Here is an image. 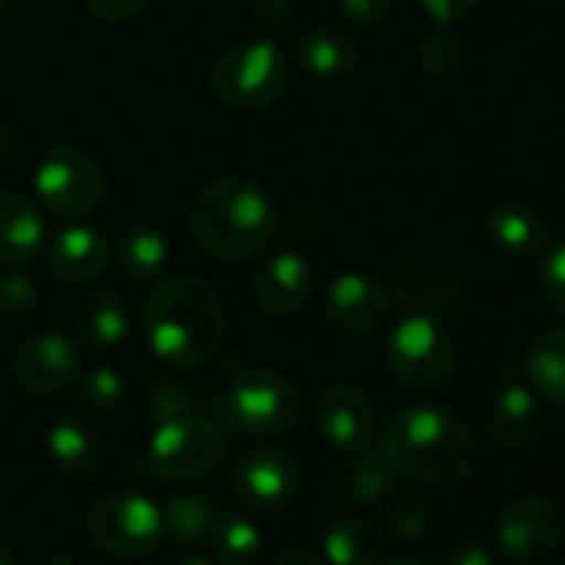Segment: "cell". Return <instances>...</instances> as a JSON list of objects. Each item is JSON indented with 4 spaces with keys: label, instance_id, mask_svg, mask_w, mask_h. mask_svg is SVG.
I'll return each mask as SVG.
<instances>
[{
    "label": "cell",
    "instance_id": "9c48e42d",
    "mask_svg": "<svg viewBox=\"0 0 565 565\" xmlns=\"http://www.w3.org/2000/svg\"><path fill=\"white\" fill-rule=\"evenodd\" d=\"M38 200L61 220H87L107 200V177L100 163L81 147H51L34 167Z\"/></svg>",
    "mask_w": 565,
    "mask_h": 565
},
{
    "label": "cell",
    "instance_id": "cb8c5ba5",
    "mask_svg": "<svg viewBox=\"0 0 565 565\" xmlns=\"http://www.w3.org/2000/svg\"><path fill=\"white\" fill-rule=\"evenodd\" d=\"M323 555L330 565H376L386 548V535L363 515H340L323 529Z\"/></svg>",
    "mask_w": 565,
    "mask_h": 565
},
{
    "label": "cell",
    "instance_id": "603a6c76",
    "mask_svg": "<svg viewBox=\"0 0 565 565\" xmlns=\"http://www.w3.org/2000/svg\"><path fill=\"white\" fill-rule=\"evenodd\" d=\"M399 482L403 476L396 472L390 456L380 446L376 449L370 446L347 459V466L337 476V495L350 505H376V502H386Z\"/></svg>",
    "mask_w": 565,
    "mask_h": 565
},
{
    "label": "cell",
    "instance_id": "ee69618b",
    "mask_svg": "<svg viewBox=\"0 0 565 565\" xmlns=\"http://www.w3.org/2000/svg\"><path fill=\"white\" fill-rule=\"evenodd\" d=\"M380 565H423V562L413 558V555H393V558H386V562H380Z\"/></svg>",
    "mask_w": 565,
    "mask_h": 565
},
{
    "label": "cell",
    "instance_id": "4fadbf2b",
    "mask_svg": "<svg viewBox=\"0 0 565 565\" xmlns=\"http://www.w3.org/2000/svg\"><path fill=\"white\" fill-rule=\"evenodd\" d=\"M393 317V294L366 273H340L323 297V320L343 337H373Z\"/></svg>",
    "mask_w": 565,
    "mask_h": 565
},
{
    "label": "cell",
    "instance_id": "2e32d148",
    "mask_svg": "<svg viewBox=\"0 0 565 565\" xmlns=\"http://www.w3.org/2000/svg\"><path fill=\"white\" fill-rule=\"evenodd\" d=\"M110 266V243L100 230L74 223L47 243V269L71 287L94 282Z\"/></svg>",
    "mask_w": 565,
    "mask_h": 565
},
{
    "label": "cell",
    "instance_id": "4316f807",
    "mask_svg": "<svg viewBox=\"0 0 565 565\" xmlns=\"http://www.w3.org/2000/svg\"><path fill=\"white\" fill-rule=\"evenodd\" d=\"M206 539L223 565H253L266 548V532L243 512H216Z\"/></svg>",
    "mask_w": 565,
    "mask_h": 565
},
{
    "label": "cell",
    "instance_id": "f1b7e54d",
    "mask_svg": "<svg viewBox=\"0 0 565 565\" xmlns=\"http://www.w3.org/2000/svg\"><path fill=\"white\" fill-rule=\"evenodd\" d=\"M466 61V41L456 24H433L416 44V64L429 77H449Z\"/></svg>",
    "mask_w": 565,
    "mask_h": 565
},
{
    "label": "cell",
    "instance_id": "74e56055",
    "mask_svg": "<svg viewBox=\"0 0 565 565\" xmlns=\"http://www.w3.org/2000/svg\"><path fill=\"white\" fill-rule=\"evenodd\" d=\"M443 565H492V548L482 539H456L443 552Z\"/></svg>",
    "mask_w": 565,
    "mask_h": 565
},
{
    "label": "cell",
    "instance_id": "e0dca14e",
    "mask_svg": "<svg viewBox=\"0 0 565 565\" xmlns=\"http://www.w3.org/2000/svg\"><path fill=\"white\" fill-rule=\"evenodd\" d=\"M489 436L495 439V446L502 449H529L545 426V409H542V396L532 386L522 383H505L492 403H489Z\"/></svg>",
    "mask_w": 565,
    "mask_h": 565
},
{
    "label": "cell",
    "instance_id": "1f68e13d",
    "mask_svg": "<svg viewBox=\"0 0 565 565\" xmlns=\"http://www.w3.org/2000/svg\"><path fill=\"white\" fill-rule=\"evenodd\" d=\"M41 297L38 282L24 273H4L0 276V323L4 327H24L38 317Z\"/></svg>",
    "mask_w": 565,
    "mask_h": 565
},
{
    "label": "cell",
    "instance_id": "e575fe53",
    "mask_svg": "<svg viewBox=\"0 0 565 565\" xmlns=\"http://www.w3.org/2000/svg\"><path fill=\"white\" fill-rule=\"evenodd\" d=\"M297 21V8L290 4V0H256V8H253V28L259 34H282V31H290Z\"/></svg>",
    "mask_w": 565,
    "mask_h": 565
},
{
    "label": "cell",
    "instance_id": "83f0119b",
    "mask_svg": "<svg viewBox=\"0 0 565 565\" xmlns=\"http://www.w3.org/2000/svg\"><path fill=\"white\" fill-rule=\"evenodd\" d=\"M163 525L167 532L183 542V545H196L210 535V525L216 519L213 502L203 492H173L163 499Z\"/></svg>",
    "mask_w": 565,
    "mask_h": 565
},
{
    "label": "cell",
    "instance_id": "7bdbcfd3",
    "mask_svg": "<svg viewBox=\"0 0 565 565\" xmlns=\"http://www.w3.org/2000/svg\"><path fill=\"white\" fill-rule=\"evenodd\" d=\"M0 565H18V558H14V548H11L8 542H0Z\"/></svg>",
    "mask_w": 565,
    "mask_h": 565
},
{
    "label": "cell",
    "instance_id": "5b68a950",
    "mask_svg": "<svg viewBox=\"0 0 565 565\" xmlns=\"http://www.w3.org/2000/svg\"><path fill=\"white\" fill-rule=\"evenodd\" d=\"M223 426L210 416L186 413L157 423L137 459V476L153 482H193L210 476L223 462Z\"/></svg>",
    "mask_w": 565,
    "mask_h": 565
},
{
    "label": "cell",
    "instance_id": "d6986e66",
    "mask_svg": "<svg viewBox=\"0 0 565 565\" xmlns=\"http://www.w3.org/2000/svg\"><path fill=\"white\" fill-rule=\"evenodd\" d=\"M294 57L303 67V74H310L313 81L333 84L356 71L360 47L350 31H343L337 24H313V28L300 31V38L294 44Z\"/></svg>",
    "mask_w": 565,
    "mask_h": 565
},
{
    "label": "cell",
    "instance_id": "60d3db41",
    "mask_svg": "<svg viewBox=\"0 0 565 565\" xmlns=\"http://www.w3.org/2000/svg\"><path fill=\"white\" fill-rule=\"evenodd\" d=\"M21 150V137L14 130V124L0 120V163H11Z\"/></svg>",
    "mask_w": 565,
    "mask_h": 565
},
{
    "label": "cell",
    "instance_id": "ffe728a7",
    "mask_svg": "<svg viewBox=\"0 0 565 565\" xmlns=\"http://www.w3.org/2000/svg\"><path fill=\"white\" fill-rule=\"evenodd\" d=\"M44 236L41 206L21 190H0V263L28 266L41 253Z\"/></svg>",
    "mask_w": 565,
    "mask_h": 565
},
{
    "label": "cell",
    "instance_id": "7402d4cb",
    "mask_svg": "<svg viewBox=\"0 0 565 565\" xmlns=\"http://www.w3.org/2000/svg\"><path fill=\"white\" fill-rule=\"evenodd\" d=\"M47 456L67 479L84 482V479H94L104 469L107 449H104L100 436L87 423H81L74 416H64V419H54L51 429H47Z\"/></svg>",
    "mask_w": 565,
    "mask_h": 565
},
{
    "label": "cell",
    "instance_id": "277c9868",
    "mask_svg": "<svg viewBox=\"0 0 565 565\" xmlns=\"http://www.w3.org/2000/svg\"><path fill=\"white\" fill-rule=\"evenodd\" d=\"M303 399L290 376L276 370H243L213 399V416L223 429L243 436H279L300 423Z\"/></svg>",
    "mask_w": 565,
    "mask_h": 565
},
{
    "label": "cell",
    "instance_id": "f35d334b",
    "mask_svg": "<svg viewBox=\"0 0 565 565\" xmlns=\"http://www.w3.org/2000/svg\"><path fill=\"white\" fill-rule=\"evenodd\" d=\"M419 4L433 18V24H459L476 11L479 0H419Z\"/></svg>",
    "mask_w": 565,
    "mask_h": 565
},
{
    "label": "cell",
    "instance_id": "5bb4252c",
    "mask_svg": "<svg viewBox=\"0 0 565 565\" xmlns=\"http://www.w3.org/2000/svg\"><path fill=\"white\" fill-rule=\"evenodd\" d=\"M317 429L337 452L353 456L376 443V409L363 390L333 383L317 399Z\"/></svg>",
    "mask_w": 565,
    "mask_h": 565
},
{
    "label": "cell",
    "instance_id": "836d02e7",
    "mask_svg": "<svg viewBox=\"0 0 565 565\" xmlns=\"http://www.w3.org/2000/svg\"><path fill=\"white\" fill-rule=\"evenodd\" d=\"M539 290L545 297V303L565 317V239H558L555 246L545 249L542 266H539Z\"/></svg>",
    "mask_w": 565,
    "mask_h": 565
},
{
    "label": "cell",
    "instance_id": "9a60e30c",
    "mask_svg": "<svg viewBox=\"0 0 565 565\" xmlns=\"http://www.w3.org/2000/svg\"><path fill=\"white\" fill-rule=\"evenodd\" d=\"M317 290V273L297 249H279L263 259L253 273V297L273 317L300 313Z\"/></svg>",
    "mask_w": 565,
    "mask_h": 565
},
{
    "label": "cell",
    "instance_id": "f6af8a7d",
    "mask_svg": "<svg viewBox=\"0 0 565 565\" xmlns=\"http://www.w3.org/2000/svg\"><path fill=\"white\" fill-rule=\"evenodd\" d=\"M8 4H11V0H0V14H4V11H8Z\"/></svg>",
    "mask_w": 565,
    "mask_h": 565
},
{
    "label": "cell",
    "instance_id": "6da1fadb",
    "mask_svg": "<svg viewBox=\"0 0 565 565\" xmlns=\"http://www.w3.org/2000/svg\"><path fill=\"white\" fill-rule=\"evenodd\" d=\"M380 449L390 456L403 479L436 489L462 486L479 466L476 433L456 409L439 403L399 409L386 423Z\"/></svg>",
    "mask_w": 565,
    "mask_h": 565
},
{
    "label": "cell",
    "instance_id": "4dcf8cb0",
    "mask_svg": "<svg viewBox=\"0 0 565 565\" xmlns=\"http://www.w3.org/2000/svg\"><path fill=\"white\" fill-rule=\"evenodd\" d=\"M127 380L110 366H97L81 376V403L97 416H117L127 406Z\"/></svg>",
    "mask_w": 565,
    "mask_h": 565
},
{
    "label": "cell",
    "instance_id": "b9f144b4",
    "mask_svg": "<svg viewBox=\"0 0 565 565\" xmlns=\"http://www.w3.org/2000/svg\"><path fill=\"white\" fill-rule=\"evenodd\" d=\"M180 565H223V562L216 555H186Z\"/></svg>",
    "mask_w": 565,
    "mask_h": 565
},
{
    "label": "cell",
    "instance_id": "d4e9b609",
    "mask_svg": "<svg viewBox=\"0 0 565 565\" xmlns=\"http://www.w3.org/2000/svg\"><path fill=\"white\" fill-rule=\"evenodd\" d=\"M522 370H525L529 386L542 399L565 406V327H552L539 333L532 347L525 350Z\"/></svg>",
    "mask_w": 565,
    "mask_h": 565
},
{
    "label": "cell",
    "instance_id": "d6a6232c",
    "mask_svg": "<svg viewBox=\"0 0 565 565\" xmlns=\"http://www.w3.org/2000/svg\"><path fill=\"white\" fill-rule=\"evenodd\" d=\"M193 403H196L193 386H190L186 380L173 376V373L157 376V380L147 386V416L153 419V426L193 413Z\"/></svg>",
    "mask_w": 565,
    "mask_h": 565
},
{
    "label": "cell",
    "instance_id": "52a82bcc",
    "mask_svg": "<svg viewBox=\"0 0 565 565\" xmlns=\"http://www.w3.org/2000/svg\"><path fill=\"white\" fill-rule=\"evenodd\" d=\"M213 94L233 110H266L290 87V61L269 41H246L216 57Z\"/></svg>",
    "mask_w": 565,
    "mask_h": 565
},
{
    "label": "cell",
    "instance_id": "8d00e7d4",
    "mask_svg": "<svg viewBox=\"0 0 565 565\" xmlns=\"http://www.w3.org/2000/svg\"><path fill=\"white\" fill-rule=\"evenodd\" d=\"M150 4H153V0H87L90 14H97L100 21H110V24L134 21V18L147 14Z\"/></svg>",
    "mask_w": 565,
    "mask_h": 565
},
{
    "label": "cell",
    "instance_id": "8992f818",
    "mask_svg": "<svg viewBox=\"0 0 565 565\" xmlns=\"http://www.w3.org/2000/svg\"><path fill=\"white\" fill-rule=\"evenodd\" d=\"M386 370L413 393H436L456 373V340L436 313H409L386 337Z\"/></svg>",
    "mask_w": 565,
    "mask_h": 565
},
{
    "label": "cell",
    "instance_id": "8fae6325",
    "mask_svg": "<svg viewBox=\"0 0 565 565\" xmlns=\"http://www.w3.org/2000/svg\"><path fill=\"white\" fill-rule=\"evenodd\" d=\"M303 486V466L290 449L279 446H256L243 452L230 469L233 495L256 512H279L287 509Z\"/></svg>",
    "mask_w": 565,
    "mask_h": 565
},
{
    "label": "cell",
    "instance_id": "f546056e",
    "mask_svg": "<svg viewBox=\"0 0 565 565\" xmlns=\"http://www.w3.org/2000/svg\"><path fill=\"white\" fill-rule=\"evenodd\" d=\"M383 522L396 542H419L433 529V505L423 492H393L386 499Z\"/></svg>",
    "mask_w": 565,
    "mask_h": 565
},
{
    "label": "cell",
    "instance_id": "ab89813d",
    "mask_svg": "<svg viewBox=\"0 0 565 565\" xmlns=\"http://www.w3.org/2000/svg\"><path fill=\"white\" fill-rule=\"evenodd\" d=\"M273 565H330V562H327L323 548H317L310 542H290L276 552Z\"/></svg>",
    "mask_w": 565,
    "mask_h": 565
},
{
    "label": "cell",
    "instance_id": "30bf717a",
    "mask_svg": "<svg viewBox=\"0 0 565 565\" xmlns=\"http://www.w3.org/2000/svg\"><path fill=\"white\" fill-rule=\"evenodd\" d=\"M565 539V512L545 492L515 495L495 519V548L515 565H535L558 552Z\"/></svg>",
    "mask_w": 565,
    "mask_h": 565
},
{
    "label": "cell",
    "instance_id": "d590c367",
    "mask_svg": "<svg viewBox=\"0 0 565 565\" xmlns=\"http://www.w3.org/2000/svg\"><path fill=\"white\" fill-rule=\"evenodd\" d=\"M340 11L356 28H376L390 18L393 0H340Z\"/></svg>",
    "mask_w": 565,
    "mask_h": 565
},
{
    "label": "cell",
    "instance_id": "484cf974",
    "mask_svg": "<svg viewBox=\"0 0 565 565\" xmlns=\"http://www.w3.org/2000/svg\"><path fill=\"white\" fill-rule=\"evenodd\" d=\"M117 263L137 282L157 279L170 263L167 233L153 223H137V226L124 230V236L117 239Z\"/></svg>",
    "mask_w": 565,
    "mask_h": 565
},
{
    "label": "cell",
    "instance_id": "ac0fdd59",
    "mask_svg": "<svg viewBox=\"0 0 565 565\" xmlns=\"http://www.w3.org/2000/svg\"><path fill=\"white\" fill-rule=\"evenodd\" d=\"M482 230L492 239V246H499L502 253H512V256H532L548 246L545 216L519 196H499L486 210Z\"/></svg>",
    "mask_w": 565,
    "mask_h": 565
},
{
    "label": "cell",
    "instance_id": "7a4b0ae2",
    "mask_svg": "<svg viewBox=\"0 0 565 565\" xmlns=\"http://www.w3.org/2000/svg\"><path fill=\"white\" fill-rule=\"evenodd\" d=\"M143 337L163 363L196 370L223 350L226 310L200 276H167L143 300Z\"/></svg>",
    "mask_w": 565,
    "mask_h": 565
},
{
    "label": "cell",
    "instance_id": "44dd1931",
    "mask_svg": "<svg viewBox=\"0 0 565 565\" xmlns=\"http://www.w3.org/2000/svg\"><path fill=\"white\" fill-rule=\"evenodd\" d=\"M74 327L81 337V347L94 353L117 350L130 333V310L127 300L117 290H94L87 294L74 310Z\"/></svg>",
    "mask_w": 565,
    "mask_h": 565
},
{
    "label": "cell",
    "instance_id": "ba28073f",
    "mask_svg": "<svg viewBox=\"0 0 565 565\" xmlns=\"http://www.w3.org/2000/svg\"><path fill=\"white\" fill-rule=\"evenodd\" d=\"M87 535L100 552L114 558H147L163 545V509L137 492H110L90 505Z\"/></svg>",
    "mask_w": 565,
    "mask_h": 565
},
{
    "label": "cell",
    "instance_id": "7c38bea8",
    "mask_svg": "<svg viewBox=\"0 0 565 565\" xmlns=\"http://www.w3.org/2000/svg\"><path fill=\"white\" fill-rule=\"evenodd\" d=\"M11 376L31 396H54L84 376V353L61 333H34L11 353Z\"/></svg>",
    "mask_w": 565,
    "mask_h": 565
},
{
    "label": "cell",
    "instance_id": "3957f363",
    "mask_svg": "<svg viewBox=\"0 0 565 565\" xmlns=\"http://www.w3.org/2000/svg\"><path fill=\"white\" fill-rule=\"evenodd\" d=\"M186 226L196 246L216 259H246L276 236V203L249 177H223L196 190Z\"/></svg>",
    "mask_w": 565,
    "mask_h": 565
}]
</instances>
